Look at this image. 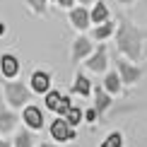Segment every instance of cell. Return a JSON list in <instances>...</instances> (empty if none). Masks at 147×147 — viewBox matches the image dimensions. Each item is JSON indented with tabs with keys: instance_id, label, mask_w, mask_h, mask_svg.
Wrapping results in <instances>:
<instances>
[{
	"instance_id": "6da1fadb",
	"label": "cell",
	"mask_w": 147,
	"mask_h": 147,
	"mask_svg": "<svg viewBox=\"0 0 147 147\" xmlns=\"http://www.w3.org/2000/svg\"><path fill=\"white\" fill-rule=\"evenodd\" d=\"M116 44H118L121 53H125L130 60L140 58V32L135 27H130L128 22H123L116 32Z\"/></svg>"
},
{
	"instance_id": "7a4b0ae2",
	"label": "cell",
	"mask_w": 147,
	"mask_h": 147,
	"mask_svg": "<svg viewBox=\"0 0 147 147\" xmlns=\"http://www.w3.org/2000/svg\"><path fill=\"white\" fill-rule=\"evenodd\" d=\"M32 94H34V92H29L22 82H12V80H10V82L5 84V99H7V104L12 109L24 106V104L32 99Z\"/></svg>"
},
{
	"instance_id": "3957f363",
	"label": "cell",
	"mask_w": 147,
	"mask_h": 147,
	"mask_svg": "<svg viewBox=\"0 0 147 147\" xmlns=\"http://www.w3.org/2000/svg\"><path fill=\"white\" fill-rule=\"evenodd\" d=\"M46 109L48 111H53V113H58V116H65L72 109V101H70V96H63L60 92L56 89H48L46 92Z\"/></svg>"
},
{
	"instance_id": "277c9868",
	"label": "cell",
	"mask_w": 147,
	"mask_h": 147,
	"mask_svg": "<svg viewBox=\"0 0 147 147\" xmlns=\"http://www.w3.org/2000/svg\"><path fill=\"white\" fill-rule=\"evenodd\" d=\"M48 133H51V138L56 140V142H68V140H75V130H72V125L63 118V116L56 118V121L51 123Z\"/></svg>"
},
{
	"instance_id": "5b68a950",
	"label": "cell",
	"mask_w": 147,
	"mask_h": 147,
	"mask_svg": "<svg viewBox=\"0 0 147 147\" xmlns=\"http://www.w3.org/2000/svg\"><path fill=\"white\" fill-rule=\"evenodd\" d=\"M118 77H121V82H125V84H135L140 80V68L121 58L118 60Z\"/></svg>"
},
{
	"instance_id": "8992f818",
	"label": "cell",
	"mask_w": 147,
	"mask_h": 147,
	"mask_svg": "<svg viewBox=\"0 0 147 147\" xmlns=\"http://www.w3.org/2000/svg\"><path fill=\"white\" fill-rule=\"evenodd\" d=\"M106 63H109L106 48L99 46V48H96V51L87 58V70H92V72H106Z\"/></svg>"
},
{
	"instance_id": "52a82bcc",
	"label": "cell",
	"mask_w": 147,
	"mask_h": 147,
	"mask_svg": "<svg viewBox=\"0 0 147 147\" xmlns=\"http://www.w3.org/2000/svg\"><path fill=\"white\" fill-rule=\"evenodd\" d=\"M22 118H24V123H27L29 130H39V128L44 125V113H41V109H39V106H34V104L24 109Z\"/></svg>"
},
{
	"instance_id": "ba28073f",
	"label": "cell",
	"mask_w": 147,
	"mask_h": 147,
	"mask_svg": "<svg viewBox=\"0 0 147 147\" xmlns=\"http://www.w3.org/2000/svg\"><path fill=\"white\" fill-rule=\"evenodd\" d=\"M51 89V75L44 70H34L32 72V92L34 94H46Z\"/></svg>"
},
{
	"instance_id": "9c48e42d",
	"label": "cell",
	"mask_w": 147,
	"mask_h": 147,
	"mask_svg": "<svg viewBox=\"0 0 147 147\" xmlns=\"http://www.w3.org/2000/svg\"><path fill=\"white\" fill-rule=\"evenodd\" d=\"M0 70H3V75L7 80H15L20 75V60L12 56V53H5V56L0 58Z\"/></svg>"
},
{
	"instance_id": "30bf717a",
	"label": "cell",
	"mask_w": 147,
	"mask_h": 147,
	"mask_svg": "<svg viewBox=\"0 0 147 147\" xmlns=\"http://www.w3.org/2000/svg\"><path fill=\"white\" fill-rule=\"evenodd\" d=\"M92 56V41L87 36H77L75 41H72V58L75 60H84Z\"/></svg>"
},
{
	"instance_id": "8fae6325",
	"label": "cell",
	"mask_w": 147,
	"mask_h": 147,
	"mask_svg": "<svg viewBox=\"0 0 147 147\" xmlns=\"http://www.w3.org/2000/svg\"><path fill=\"white\" fill-rule=\"evenodd\" d=\"M70 24L80 32H84V29L89 27V12L84 7H72L70 10Z\"/></svg>"
},
{
	"instance_id": "7c38bea8",
	"label": "cell",
	"mask_w": 147,
	"mask_h": 147,
	"mask_svg": "<svg viewBox=\"0 0 147 147\" xmlns=\"http://www.w3.org/2000/svg\"><path fill=\"white\" fill-rule=\"evenodd\" d=\"M109 106H111V94H109L104 87H94V109L99 113H104Z\"/></svg>"
},
{
	"instance_id": "4fadbf2b",
	"label": "cell",
	"mask_w": 147,
	"mask_h": 147,
	"mask_svg": "<svg viewBox=\"0 0 147 147\" xmlns=\"http://www.w3.org/2000/svg\"><path fill=\"white\" fill-rule=\"evenodd\" d=\"M109 15H111L109 7L99 0V3L92 7V12H89V22H92V24H104V22H109Z\"/></svg>"
},
{
	"instance_id": "5bb4252c",
	"label": "cell",
	"mask_w": 147,
	"mask_h": 147,
	"mask_svg": "<svg viewBox=\"0 0 147 147\" xmlns=\"http://www.w3.org/2000/svg\"><path fill=\"white\" fill-rule=\"evenodd\" d=\"M116 32V24L109 20V22H104V24H99L96 29H92V39H96V41H104V39H109Z\"/></svg>"
},
{
	"instance_id": "9a60e30c",
	"label": "cell",
	"mask_w": 147,
	"mask_h": 147,
	"mask_svg": "<svg viewBox=\"0 0 147 147\" xmlns=\"http://www.w3.org/2000/svg\"><path fill=\"white\" fill-rule=\"evenodd\" d=\"M15 125H17L15 113H12V111H5V109H0V133L15 130Z\"/></svg>"
},
{
	"instance_id": "2e32d148",
	"label": "cell",
	"mask_w": 147,
	"mask_h": 147,
	"mask_svg": "<svg viewBox=\"0 0 147 147\" xmlns=\"http://www.w3.org/2000/svg\"><path fill=\"white\" fill-rule=\"evenodd\" d=\"M72 92H75V94H80V96H89V92H92V82H89V80L82 75V72H80V75L75 77Z\"/></svg>"
},
{
	"instance_id": "e0dca14e",
	"label": "cell",
	"mask_w": 147,
	"mask_h": 147,
	"mask_svg": "<svg viewBox=\"0 0 147 147\" xmlns=\"http://www.w3.org/2000/svg\"><path fill=\"white\" fill-rule=\"evenodd\" d=\"M104 89H106L109 94H118V92H121V77H118V72H109V75L104 77Z\"/></svg>"
},
{
	"instance_id": "ac0fdd59",
	"label": "cell",
	"mask_w": 147,
	"mask_h": 147,
	"mask_svg": "<svg viewBox=\"0 0 147 147\" xmlns=\"http://www.w3.org/2000/svg\"><path fill=\"white\" fill-rule=\"evenodd\" d=\"M63 118H65V121H68V123H70L72 128H75V125L80 123V121H82V118H84V113H82V109H77V106H72V109H70V111H68V113H65V116H63Z\"/></svg>"
},
{
	"instance_id": "d6986e66",
	"label": "cell",
	"mask_w": 147,
	"mask_h": 147,
	"mask_svg": "<svg viewBox=\"0 0 147 147\" xmlns=\"http://www.w3.org/2000/svg\"><path fill=\"white\" fill-rule=\"evenodd\" d=\"M15 147H32V133L29 130H20L15 135Z\"/></svg>"
},
{
	"instance_id": "ffe728a7",
	"label": "cell",
	"mask_w": 147,
	"mask_h": 147,
	"mask_svg": "<svg viewBox=\"0 0 147 147\" xmlns=\"http://www.w3.org/2000/svg\"><path fill=\"white\" fill-rule=\"evenodd\" d=\"M123 145V138H121V133H111L106 140H104V145L101 147H121Z\"/></svg>"
},
{
	"instance_id": "44dd1931",
	"label": "cell",
	"mask_w": 147,
	"mask_h": 147,
	"mask_svg": "<svg viewBox=\"0 0 147 147\" xmlns=\"http://www.w3.org/2000/svg\"><path fill=\"white\" fill-rule=\"evenodd\" d=\"M29 7H32L34 12H39V15H44L46 12V0H27Z\"/></svg>"
},
{
	"instance_id": "7402d4cb",
	"label": "cell",
	"mask_w": 147,
	"mask_h": 147,
	"mask_svg": "<svg viewBox=\"0 0 147 147\" xmlns=\"http://www.w3.org/2000/svg\"><path fill=\"white\" fill-rule=\"evenodd\" d=\"M84 118H87L89 123H94V121L99 118V111H96V109H87V111H84Z\"/></svg>"
},
{
	"instance_id": "603a6c76",
	"label": "cell",
	"mask_w": 147,
	"mask_h": 147,
	"mask_svg": "<svg viewBox=\"0 0 147 147\" xmlns=\"http://www.w3.org/2000/svg\"><path fill=\"white\" fill-rule=\"evenodd\" d=\"M58 5H60V7H65V10H72L75 0H58Z\"/></svg>"
},
{
	"instance_id": "cb8c5ba5",
	"label": "cell",
	"mask_w": 147,
	"mask_h": 147,
	"mask_svg": "<svg viewBox=\"0 0 147 147\" xmlns=\"http://www.w3.org/2000/svg\"><path fill=\"white\" fill-rule=\"evenodd\" d=\"M41 147H56V145H51V142H44V145H41Z\"/></svg>"
},
{
	"instance_id": "d4e9b609",
	"label": "cell",
	"mask_w": 147,
	"mask_h": 147,
	"mask_svg": "<svg viewBox=\"0 0 147 147\" xmlns=\"http://www.w3.org/2000/svg\"><path fill=\"white\" fill-rule=\"evenodd\" d=\"M80 3H82V5H89V3H92V0H80Z\"/></svg>"
},
{
	"instance_id": "484cf974",
	"label": "cell",
	"mask_w": 147,
	"mask_h": 147,
	"mask_svg": "<svg viewBox=\"0 0 147 147\" xmlns=\"http://www.w3.org/2000/svg\"><path fill=\"white\" fill-rule=\"evenodd\" d=\"M0 147H10V142H0Z\"/></svg>"
},
{
	"instance_id": "4316f807",
	"label": "cell",
	"mask_w": 147,
	"mask_h": 147,
	"mask_svg": "<svg viewBox=\"0 0 147 147\" xmlns=\"http://www.w3.org/2000/svg\"><path fill=\"white\" fill-rule=\"evenodd\" d=\"M3 32H5V24H0V34H3Z\"/></svg>"
},
{
	"instance_id": "83f0119b",
	"label": "cell",
	"mask_w": 147,
	"mask_h": 147,
	"mask_svg": "<svg viewBox=\"0 0 147 147\" xmlns=\"http://www.w3.org/2000/svg\"><path fill=\"white\" fill-rule=\"evenodd\" d=\"M121 3H130V0H121Z\"/></svg>"
}]
</instances>
